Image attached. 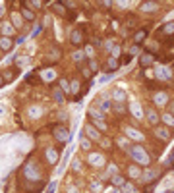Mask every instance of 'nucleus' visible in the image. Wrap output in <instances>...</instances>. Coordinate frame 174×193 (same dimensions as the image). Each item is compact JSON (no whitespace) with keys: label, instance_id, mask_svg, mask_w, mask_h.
I'll return each instance as SVG.
<instances>
[{"label":"nucleus","instance_id":"4","mask_svg":"<svg viewBox=\"0 0 174 193\" xmlns=\"http://www.w3.org/2000/svg\"><path fill=\"white\" fill-rule=\"evenodd\" d=\"M0 83H2V79H0Z\"/></svg>","mask_w":174,"mask_h":193},{"label":"nucleus","instance_id":"3","mask_svg":"<svg viewBox=\"0 0 174 193\" xmlns=\"http://www.w3.org/2000/svg\"><path fill=\"white\" fill-rule=\"evenodd\" d=\"M73 43H76V45H79V43H81V39H79V33H73Z\"/></svg>","mask_w":174,"mask_h":193},{"label":"nucleus","instance_id":"1","mask_svg":"<svg viewBox=\"0 0 174 193\" xmlns=\"http://www.w3.org/2000/svg\"><path fill=\"white\" fill-rule=\"evenodd\" d=\"M143 37H145V29H143V31H139L138 35H135V43H138V45H139V43L143 41Z\"/></svg>","mask_w":174,"mask_h":193},{"label":"nucleus","instance_id":"2","mask_svg":"<svg viewBox=\"0 0 174 193\" xmlns=\"http://www.w3.org/2000/svg\"><path fill=\"white\" fill-rule=\"evenodd\" d=\"M151 62H153V58H151V56H141V64H143V66L151 64Z\"/></svg>","mask_w":174,"mask_h":193}]
</instances>
